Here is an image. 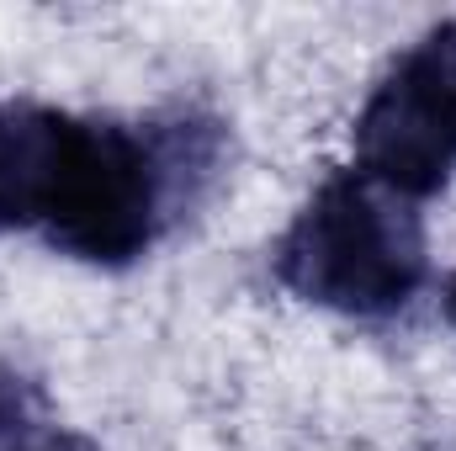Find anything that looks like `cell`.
I'll use <instances>...</instances> for the list:
<instances>
[{"mask_svg":"<svg viewBox=\"0 0 456 451\" xmlns=\"http://www.w3.org/2000/svg\"><path fill=\"white\" fill-rule=\"evenodd\" d=\"M276 282L335 314H398L425 282V224L409 197L361 170H340L281 234Z\"/></svg>","mask_w":456,"mask_h":451,"instance_id":"cell-2","label":"cell"},{"mask_svg":"<svg viewBox=\"0 0 456 451\" xmlns=\"http://www.w3.org/2000/svg\"><path fill=\"white\" fill-rule=\"evenodd\" d=\"M446 308H452V319H456V282H452V292H446Z\"/></svg>","mask_w":456,"mask_h":451,"instance_id":"cell-6","label":"cell"},{"mask_svg":"<svg viewBox=\"0 0 456 451\" xmlns=\"http://www.w3.org/2000/svg\"><path fill=\"white\" fill-rule=\"evenodd\" d=\"M32 430V388L0 372V447H21Z\"/></svg>","mask_w":456,"mask_h":451,"instance_id":"cell-4","label":"cell"},{"mask_svg":"<svg viewBox=\"0 0 456 451\" xmlns=\"http://www.w3.org/2000/svg\"><path fill=\"white\" fill-rule=\"evenodd\" d=\"M355 170L425 202L456 176V21L430 27L355 117Z\"/></svg>","mask_w":456,"mask_h":451,"instance_id":"cell-3","label":"cell"},{"mask_svg":"<svg viewBox=\"0 0 456 451\" xmlns=\"http://www.w3.org/2000/svg\"><path fill=\"white\" fill-rule=\"evenodd\" d=\"M16 451H80V447H69V441H32V436H27Z\"/></svg>","mask_w":456,"mask_h":451,"instance_id":"cell-5","label":"cell"},{"mask_svg":"<svg viewBox=\"0 0 456 451\" xmlns=\"http://www.w3.org/2000/svg\"><path fill=\"white\" fill-rule=\"evenodd\" d=\"M170 208V154L122 122L0 107V234L37 228L53 250L127 266Z\"/></svg>","mask_w":456,"mask_h":451,"instance_id":"cell-1","label":"cell"}]
</instances>
